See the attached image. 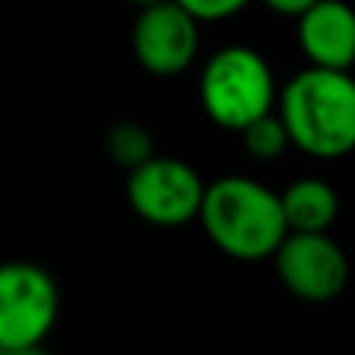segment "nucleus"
<instances>
[{
    "mask_svg": "<svg viewBox=\"0 0 355 355\" xmlns=\"http://www.w3.org/2000/svg\"><path fill=\"white\" fill-rule=\"evenodd\" d=\"M128 3H135V6H150V3H159V0H128Z\"/></svg>",
    "mask_w": 355,
    "mask_h": 355,
    "instance_id": "15",
    "label": "nucleus"
},
{
    "mask_svg": "<svg viewBox=\"0 0 355 355\" xmlns=\"http://www.w3.org/2000/svg\"><path fill=\"white\" fill-rule=\"evenodd\" d=\"M135 56L150 75L172 78L190 69L200 50V22L175 0L141 6L131 31Z\"/></svg>",
    "mask_w": 355,
    "mask_h": 355,
    "instance_id": "7",
    "label": "nucleus"
},
{
    "mask_svg": "<svg viewBox=\"0 0 355 355\" xmlns=\"http://www.w3.org/2000/svg\"><path fill=\"white\" fill-rule=\"evenodd\" d=\"M277 196L287 231H327L337 221L340 200L324 178H296Z\"/></svg>",
    "mask_w": 355,
    "mask_h": 355,
    "instance_id": "9",
    "label": "nucleus"
},
{
    "mask_svg": "<svg viewBox=\"0 0 355 355\" xmlns=\"http://www.w3.org/2000/svg\"><path fill=\"white\" fill-rule=\"evenodd\" d=\"M0 355H50L44 349V343L35 346H0Z\"/></svg>",
    "mask_w": 355,
    "mask_h": 355,
    "instance_id": "14",
    "label": "nucleus"
},
{
    "mask_svg": "<svg viewBox=\"0 0 355 355\" xmlns=\"http://www.w3.org/2000/svg\"><path fill=\"white\" fill-rule=\"evenodd\" d=\"M296 41L309 66H355V10L343 0H315L296 16Z\"/></svg>",
    "mask_w": 355,
    "mask_h": 355,
    "instance_id": "8",
    "label": "nucleus"
},
{
    "mask_svg": "<svg viewBox=\"0 0 355 355\" xmlns=\"http://www.w3.org/2000/svg\"><path fill=\"white\" fill-rule=\"evenodd\" d=\"M271 256L281 284L300 300L331 302L346 290L349 262L327 231H287Z\"/></svg>",
    "mask_w": 355,
    "mask_h": 355,
    "instance_id": "6",
    "label": "nucleus"
},
{
    "mask_svg": "<svg viewBox=\"0 0 355 355\" xmlns=\"http://www.w3.org/2000/svg\"><path fill=\"white\" fill-rule=\"evenodd\" d=\"M196 221L225 256L240 262L271 256L287 234L281 196L246 175H225L206 184Z\"/></svg>",
    "mask_w": 355,
    "mask_h": 355,
    "instance_id": "2",
    "label": "nucleus"
},
{
    "mask_svg": "<svg viewBox=\"0 0 355 355\" xmlns=\"http://www.w3.org/2000/svg\"><path fill=\"white\" fill-rule=\"evenodd\" d=\"M175 3L184 6L196 22H221V19H231L240 10H246L250 0H175Z\"/></svg>",
    "mask_w": 355,
    "mask_h": 355,
    "instance_id": "12",
    "label": "nucleus"
},
{
    "mask_svg": "<svg viewBox=\"0 0 355 355\" xmlns=\"http://www.w3.org/2000/svg\"><path fill=\"white\" fill-rule=\"evenodd\" d=\"M60 318V287L35 262H0V346L44 343Z\"/></svg>",
    "mask_w": 355,
    "mask_h": 355,
    "instance_id": "4",
    "label": "nucleus"
},
{
    "mask_svg": "<svg viewBox=\"0 0 355 355\" xmlns=\"http://www.w3.org/2000/svg\"><path fill=\"white\" fill-rule=\"evenodd\" d=\"M277 116L290 144L318 159L355 150V78L349 69L309 66L277 91Z\"/></svg>",
    "mask_w": 355,
    "mask_h": 355,
    "instance_id": "1",
    "label": "nucleus"
},
{
    "mask_svg": "<svg viewBox=\"0 0 355 355\" xmlns=\"http://www.w3.org/2000/svg\"><path fill=\"white\" fill-rule=\"evenodd\" d=\"M106 150L122 168H137L153 156V137L144 125L137 122H119L116 128L106 135Z\"/></svg>",
    "mask_w": 355,
    "mask_h": 355,
    "instance_id": "11",
    "label": "nucleus"
},
{
    "mask_svg": "<svg viewBox=\"0 0 355 355\" xmlns=\"http://www.w3.org/2000/svg\"><path fill=\"white\" fill-rule=\"evenodd\" d=\"M200 103L218 128H246L277 106V81L268 60L243 44L215 50L200 72Z\"/></svg>",
    "mask_w": 355,
    "mask_h": 355,
    "instance_id": "3",
    "label": "nucleus"
},
{
    "mask_svg": "<svg viewBox=\"0 0 355 355\" xmlns=\"http://www.w3.org/2000/svg\"><path fill=\"white\" fill-rule=\"evenodd\" d=\"M240 137H243L246 153H250L252 159H262V162L277 159V156L290 147V135H287V128H284L277 110L252 119L246 128H240Z\"/></svg>",
    "mask_w": 355,
    "mask_h": 355,
    "instance_id": "10",
    "label": "nucleus"
},
{
    "mask_svg": "<svg viewBox=\"0 0 355 355\" xmlns=\"http://www.w3.org/2000/svg\"><path fill=\"white\" fill-rule=\"evenodd\" d=\"M202 178L193 166L175 156H150L128 172V202L144 221L159 227H181L196 221L202 202Z\"/></svg>",
    "mask_w": 355,
    "mask_h": 355,
    "instance_id": "5",
    "label": "nucleus"
},
{
    "mask_svg": "<svg viewBox=\"0 0 355 355\" xmlns=\"http://www.w3.org/2000/svg\"><path fill=\"white\" fill-rule=\"evenodd\" d=\"M265 6H268L271 12H277V16H300L302 10H309V6L315 3V0H262Z\"/></svg>",
    "mask_w": 355,
    "mask_h": 355,
    "instance_id": "13",
    "label": "nucleus"
}]
</instances>
